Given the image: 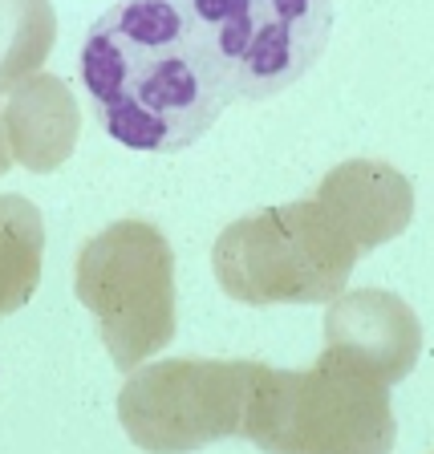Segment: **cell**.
I'll use <instances>...</instances> for the list:
<instances>
[{
    "instance_id": "obj_9",
    "label": "cell",
    "mask_w": 434,
    "mask_h": 454,
    "mask_svg": "<svg viewBox=\"0 0 434 454\" xmlns=\"http://www.w3.org/2000/svg\"><path fill=\"white\" fill-rule=\"evenodd\" d=\"M4 134H9L12 162L33 175H53L69 162L82 134V110L69 85L53 74H33L9 90L4 106Z\"/></svg>"
},
{
    "instance_id": "obj_3",
    "label": "cell",
    "mask_w": 434,
    "mask_h": 454,
    "mask_svg": "<svg viewBox=\"0 0 434 454\" xmlns=\"http://www.w3.org/2000/svg\"><path fill=\"white\" fill-rule=\"evenodd\" d=\"M358 260L317 199L240 215L211 247L219 288L240 304H325L345 293Z\"/></svg>"
},
{
    "instance_id": "obj_12",
    "label": "cell",
    "mask_w": 434,
    "mask_h": 454,
    "mask_svg": "<svg viewBox=\"0 0 434 454\" xmlns=\"http://www.w3.org/2000/svg\"><path fill=\"white\" fill-rule=\"evenodd\" d=\"M12 151H9V134H4V114H0V175H9Z\"/></svg>"
},
{
    "instance_id": "obj_1",
    "label": "cell",
    "mask_w": 434,
    "mask_h": 454,
    "mask_svg": "<svg viewBox=\"0 0 434 454\" xmlns=\"http://www.w3.org/2000/svg\"><path fill=\"white\" fill-rule=\"evenodd\" d=\"M82 85L98 126L126 151L195 146L236 102L183 0H122L82 41Z\"/></svg>"
},
{
    "instance_id": "obj_2",
    "label": "cell",
    "mask_w": 434,
    "mask_h": 454,
    "mask_svg": "<svg viewBox=\"0 0 434 454\" xmlns=\"http://www.w3.org/2000/svg\"><path fill=\"white\" fill-rule=\"evenodd\" d=\"M240 434L272 454H386L390 386L317 357L312 369L252 365Z\"/></svg>"
},
{
    "instance_id": "obj_6",
    "label": "cell",
    "mask_w": 434,
    "mask_h": 454,
    "mask_svg": "<svg viewBox=\"0 0 434 454\" xmlns=\"http://www.w3.org/2000/svg\"><path fill=\"white\" fill-rule=\"evenodd\" d=\"M256 361L170 357L130 369L118 422L142 450H199L240 434Z\"/></svg>"
},
{
    "instance_id": "obj_5",
    "label": "cell",
    "mask_w": 434,
    "mask_h": 454,
    "mask_svg": "<svg viewBox=\"0 0 434 454\" xmlns=\"http://www.w3.org/2000/svg\"><path fill=\"white\" fill-rule=\"evenodd\" d=\"M236 102H268L325 57L333 0H183Z\"/></svg>"
},
{
    "instance_id": "obj_4",
    "label": "cell",
    "mask_w": 434,
    "mask_h": 454,
    "mask_svg": "<svg viewBox=\"0 0 434 454\" xmlns=\"http://www.w3.org/2000/svg\"><path fill=\"white\" fill-rule=\"evenodd\" d=\"M74 293L94 312L106 353L122 373L167 349L175 337V252L146 219H118L85 239Z\"/></svg>"
},
{
    "instance_id": "obj_10",
    "label": "cell",
    "mask_w": 434,
    "mask_h": 454,
    "mask_svg": "<svg viewBox=\"0 0 434 454\" xmlns=\"http://www.w3.org/2000/svg\"><path fill=\"white\" fill-rule=\"evenodd\" d=\"M45 219L25 195H0V317L25 309L41 284Z\"/></svg>"
},
{
    "instance_id": "obj_11",
    "label": "cell",
    "mask_w": 434,
    "mask_h": 454,
    "mask_svg": "<svg viewBox=\"0 0 434 454\" xmlns=\"http://www.w3.org/2000/svg\"><path fill=\"white\" fill-rule=\"evenodd\" d=\"M57 41V12L49 0H0V94L33 77Z\"/></svg>"
},
{
    "instance_id": "obj_7",
    "label": "cell",
    "mask_w": 434,
    "mask_h": 454,
    "mask_svg": "<svg viewBox=\"0 0 434 454\" xmlns=\"http://www.w3.org/2000/svg\"><path fill=\"white\" fill-rule=\"evenodd\" d=\"M422 353V325L398 293L353 288L337 293L325 312V361L382 386H398Z\"/></svg>"
},
{
    "instance_id": "obj_8",
    "label": "cell",
    "mask_w": 434,
    "mask_h": 454,
    "mask_svg": "<svg viewBox=\"0 0 434 454\" xmlns=\"http://www.w3.org/2000/svg\"><path fill=\"white\" fill-rule=\"evenodd\" d=\"M312 199L353 239L358 252L398 239L414 219V183L378 159H350L317 183Z\"/></svg>"
}]
</instances>
